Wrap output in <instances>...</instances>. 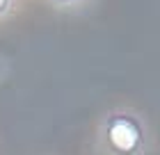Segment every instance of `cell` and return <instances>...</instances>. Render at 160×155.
Instances as JSON below:
<instances>
[{
	"instance_id": "obj_1",
	"label": "cell",
	"mask_w": 160,
	"mask_h": 155,
	"mask_svg": "<svg viewBox=\"0 0 160 155\" xmlns=\"http://www.w3.org/2000/svg\"><path fill=\"white\" fill-rule=\"evenodd\" d=\"M147 125L130 112H114L103 121L101 144L108 155H144L147 151Z\"/></svg>"
},
{
	"instance_id": "obj_2",
	"label": "cell",
	"mask_w": 160,
	"mask_h": 155,
	"mask_svg": "<svg viewBox=\"0 0 160 155\" xmlns=\"http://www.w3.org/2000/svg\"><path fill=\"white\" fill-rule=\"evenodd\" d=\"M9 7H12V0H0V16L9 12Z\"/></svg>"
},
{
	"instance_id": "obj_3",
	"label": "cell",
	"mask_w": 160,
	"mask_h": 155,
	"mask_svg": "<svg viewBox=\"0 0 160 155\" xmlns=\"http://www.w3.org/2000/svg\"><path fill=\"white\" fill-rule=\"evenodd\" d=\"M57 5H71V2H78V0H55Z\"/></svg>"
}]
</instances>
